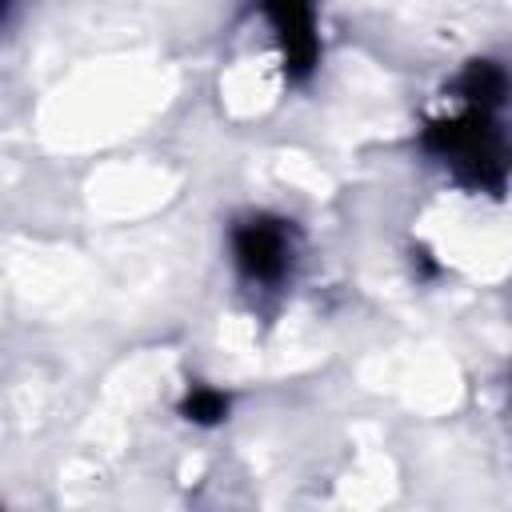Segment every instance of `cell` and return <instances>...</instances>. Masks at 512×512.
Listing matches in <instances>:
<instances>
[{
	"instance_id": "cell-1",
	"label": "cell",
	"mask_w": 512,
	"mask_h": 512,
	"mask_svg": "<svg viewBox=\"0 0 512 512\" xmlns=\"http://www.w3.org/2000/svg\"><path fill=\"white\" fill-rule=\"evenodd\" d=\"M424 148L432 156H440L444 164H452V172L484 192H500L504 188V140L500 128L492 120V112L484 108H468L460 116L436 120L424 128Z\"/></svg>"
},
{
	"instance_id": "cell-2",
	"label": "cell",
	"mask_w": 512,
	"mask_h": 512,
	"mask_svg": "<svg viewBox=\"0 0 512 512\" xmlns=\"http://www.w3.org/2000/svg\"><path fill=\"white\" fill-rule=\"evenodd\" d=\"M232 260L252 284H280L292 264V240L284 220L252 216L232 228Z\"/></svg>"
},
{
	"instance_id": "cell-3",
	"label": "cell",
	"mask_w": 512,
	"mask_h": 512,
	"mask_svg": "<svg viewBox=\"0 0 512 512\" xmlns=\"http://www.w3.org/2000/svg\"><path fill=\"white\" fill-rule=\"evenodd\" d=\"M264 16L276 32L280 60L288 80H308L320 60V36H316V8L312 0H260Z\"/></svg>"
},
{
	"instance_id": "cell-4",
	"label": "cell",
	"mask_w": 512,
	"mask_h": 512,
	"mask_svg": "<svg viewBox=\"0 0 512 512\" xmlns=\"http://www.w3.org/2000/svg\"><path fill=\"white\" fill-rule=\"evenodd\" d=\"M460 96L468 100V108H500L504 104V92H508V80H504V68L496 60H472L464 72H460Z\"/></svg>"
},
{
	"instance_id": "cell-5",
	"label": "cell",
	"mask_w": 512,
	"mask_h": 512,
	"mask_svg": "<svg viewBox=\"0 0 512 512\" xmlns=\"http://www.w3.org/2000/svg\"><path fill=\"white\" fill-rule=\"evenodd\" d=\"M180 412L192 420V424H220L224 416H228V396L224 392H216V388H192L188 396H184V404H180Z\"/></svg>"
},
{
	"instance_id": "cell-6",
	"label": "cell",
	"mask_w": 512,
	"mask_h": 512,
	"mask_svg": "<svg viewBox=\"0 0 512 512\" xmlns=\"http://www.w3.org/2000/svg\"><path fill=\"white\" fill-rule=\"evenodd\" d=\"M4 8H8V0H0V12H4Z\"/></svg>"
}]
</instances>
